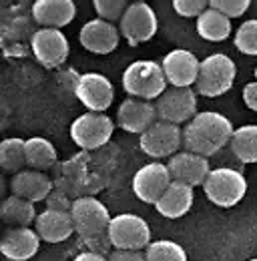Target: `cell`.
<instances>
[{"label":"cell","instance_id":"2","mask_svg":"<svg viewBox=\"0 0 257 261\" xmlns=\"http://www.w3.org/2000/svg\"><path fill=\"white\" fill-rule=\"evenodd\" d=\"M123 89L128 97L157 100L167 91V76L157 61H135L123 72Z\"/></svg>","mask_w":257,"mask_h":261},{"label":"cell","instance_id":"34","mask_svg":"<svg viewBox=\"0 0 257 261\" xmlns=\"http://www.w3.org/2000/svg\"><path fill=\"white\" fill-rule=\"evenodd\" d=\"M241 97H243L245 107L257 113V81H253V83H247V85L243 87Z\"/></svg>","mask_w":257,"mask_h":261},{"label":"cell","instance_id":"19","mask_svg":"<svg viewBox=\"0 0 257 261\" xmlns=\"http://www.w3.org/2000/svg\"><path fill=\"white\" fill-rule=\"evenodd\" d=\"M10 191L12 195L27 199L31 203H38L48 199L53 193V181L44 171H34V169H24L10 179Z\"/></svg>","mask_w":257,"mask_h":261},{"label":"cell","instance_id":"3","mask_svg":"<svg viewBox=\"0 0 257 261\" xmlns=\"http://www.w3.org/2000/svg\"><path fill=\"white\" fill-rule=\"evenodd\" d=\"M235 74H237V68L233 59L227 57L225 53H213L201 61L195 93L209 98L221 97L231 91L235 83Z\"/></svg>","mask_w":257,"mask_h":261},{"label":"cell","instance_id":"16","mask_svg":"<svg viewBox=\"0 0 257 261\" xmlns=\"http://www.w3.org/2000/svg\"><path fill=\"white\" fill-rule=\"evenodd\" d=\"M121 40V31L113 22L102 18L87 20L79 33V42L85 50L93 55H111Z\"/></svg>","mask_w":257,"mask_h":261},{"label":"cell","instance_id":"36","mask_svg":"<svg viewBox=\"0 0 257 261\" xmlns=\"http://www.w3.org/2000/svg\"><path fill=\"white\" fill-rule=\"evenodd\" d=\"M72 261H109L107 255H100V253H95V251H83L79 253Z\"/></svg>","mask_w":257,"mask_h":261},{"label":"cell","instance_id":"5","mask_svg":"<svg viewBox=\"0 0 257 261\" xmlns=\"http://www.w3.org/2000/svg\"><path fill=\"white\" fill-rule=\"evenodd\" d=\"M70 217L74 223V233L83 243H89L96 237L107 235L111 225V213L96 197H79L72 201Z\"/></svg>","mask_w":257,"mask_h":261},{"label":"cell","instance_id":"25","mask_svg":"<svg viewBox=\"0 0 257 261\" xmlns=\"http://www.w3.org/2000/svg\"><path fill=\"white\" fill-rule=\"evenodd\" d=\"M27 167L34 171H46L57 163V149L44 137H31L24 141Z\"/></svg>","mask_w":257,"mask_h":261},{"label":"cell","instance_id":"20","mask_svg":"<svg viewBox=\"0 0 257 261\" xmlns=\"http://www.w3.org/2000/svg\"><path fill=\"white\" fill-rule=\"evenodd\" d=\"M76 16V4L72 0H36L32 4V18L42 29H57L70 24Z\"/></svg>","mask_w":257,"mask_h":261},{"label":"cell","instance_id":"28","mask_svg":"<svg viewBox=\"0 0 257 261\" xmlns=\"http://www.w3.org/2000/svg\"><path fill=\"white\" fill-rule=\"evenodd\" d=\"M147 261H187L185 249L171 239L151 241V245L145 249Z\"/></svg>","mask_w":257,"mask_h":261},{"label":"cell","instance_id":"12","mask_svg":"<svg viewBox=\"0 0 257 261\" xmlns=\"http://www.w3.org/2000/svg\"><path fill=\"white\" fill-rule=\"evenodd\" d=\"M171 183H173V177L169 173L167 163L153 161V163L143 165L135 173V177H133V193L143 203L157 205Z\"/></svg>","mask_w":257,"mask_h":261},{"label":"cell","instance_id":"4","mask_svg":"<svg viewBox=\"0 0 257 261\" xmlns=\"http://www.w3.org/2000/svg\"><path fill=\"white\" fill-rule=\"evenodd\" d=\"M203 193L213 205L229 209L243 201V197L247 193V179L241 171L219 167V169H213L205 179Z\"/></svg>","mask_w":257,"mask_h":261},{"label":"cell","instance_id":"10","mask_svg":"<svg viewBox=\"0 0 257 261\" xmlns=\"http://www.w3.org/2000/svg\"><path fill=\"white\" fill-rule=\"evenodd\" d=\"M157 117L159 121L181 125L189 123L197 115V93L193 89H167L157 100H155Z\"/></svg>","mask_w":257,"mask_h":261},{"label":"cell","instance_id":"18","mask_svg":"<svg viewBox=\"0 0 257 261\" xmlns=\"http://www.w3.org/2000/svg\"><path fill=\"white\" fill-rule=\"evenodd\" d=\"M40 241L36 229L10 227L0 241V251L10 261H29L38 253Z\"/></svg>","mask_w":257,"mask_h":261},{"label":"cell","instance_id":"23","mask_svg":"<svg viewBox=\"0 0 257 261\" xmlns=\"http://www.w3.org/2000/svg\"><path fill=\"white\" fill-rule=\"evenodd\" d=\"M0 215H2V221L10 227H31L32 223H36V217H38L34 203L16 195L4 199L0 207Z\"/></svg>","mask_w":257,"mask_h":261},{"label":"cell","instance_id":"37","mask_svg":"<svg viewBox=\"0 0 257 261\" xmlns=\"http://www.w3.org/2000/svg\"><path fill=\"white\" fill-rule=\"evenodd\" d=\"M253 74H255V81H257V66H255V70H253Z\"/></svg>","mask_w":257,"mask_h":261},{"label":"cell","instance_id":"35","mask_svg":"<svg viewBox=\"0 0 257 261\" xmlns=\"http://www.w3.org/2000/svg\"><path fill=\"white\" fill-rule=\"evenodd\" d=\"M72 201H68L61 193H50V197L46 199V209H59V211H70Z\"/></svg>","mask_w":257,"mask_h":261},{"label":"cell","instance_id":"21","mask_svg":"<svg viewBox=\"0 0 257 261\" xmlns=\"http://www.w3.org/2000/svg\"><path fill=\"white\" fill-rule=\"evenodd\" d=\"M34 229L38 237L46 243H61L66 241L74 233V223L70 217V211H59V209H44L38 213Z\"/></svg>","mask_w":257,"mask_h":261},{"label":"cell","instance_id":"22","mask_svg":"<svg viewBox=\"0 0 257 261\" xmlns=\"http://www.w3.org/2000/svg\"><path fill=\"white\" fill-rule=\"evenodd\" d=\"M193 199H195L193 187L173 181L169 189L165 191V195L159 199V203L155 205V209L165 219H181L183 215L191 211Z\"/></svg>","mask_w":257,"mask_h":261},{"label":"cell","instance_id":"9","mask_svg":"<svg viewBox=\"0 0 257 261\" xmlns=\"http://www.w3.org/2000/svg\"><path fill=\"white\" fill-rule=\"evenodd\" d=\"M183 145V130L179 125H171L165 121H157L153 127L139 137V147L151 159H171L179 153Z\"/></svg>","mask_w":257,"mask_h":261},{"label":"cell","instance_id":"13","mask_svg":"<svg viewBox=\"0 0 257 261\" xmlns=\"http://www.w3.org/2000/svg\"><path fill=\"white\" fill-rule=\"evenodd\" d=\"M31 48L34 59L44 68H57L68 59L70 44L63 31L57 29H38L32 34Z\"/></svg>","mask_w":257,"mask_h":261},{"label":"cell","instance_id":"33","mask_svg":"<svg viewBox=\"0 0 257 261\" xmlns=\"http://www.w3.org/2000/svg\"><path fill=\"white\" fill-rule=\"evenodd\" d=\"M109 261H147L145 251H121L115 249L109 253Z\"/></svg>","mask_w":257,"mask_h":261},{"label":"cell","instance_id":"38","mask_svg":"<svg viewBox=\"0 0 257 261\" xmlns=\"http://www.w3.org/2000/svg\"><path fill=\"white\" fill-rule=\"evenodd\" d=\"M247 261H257V257H253V259H247Z\"/></svg>","mask_w":257,"mask_h":261},{"label":"cell","instance_id":"15","mask_svg":"<svg viewBox=\"0 0 257 261\" xmlns=\"http://www.w3.org/2000/svg\"><path fill=\"white\" fill-rule=\"evenodd\" d=\"M157 121H159L157 109H155V102L151 100L127 97L117 111V125L125 133H133V135H143Z\"/></svg>","mask_w":257,"mask_h":261},{"label":"cell","instance_id":"26","mask_svg":"<svg viewBox=\"0 0 257 261\" xmlns=\"http://www.w3.org/2000/svg\"><path fill=\"white\" fill-rule=\"evenodd\" d=\"M231 151L241 163H257V125H241L231 137Z\"/></svg>","mask_w":257,"mask_h":261},{"label":"cell","instance_id":"8","mask_svg":"<svg viewBox=\"0 0 257 261\" xmlns=\"http://www.w3.org/2000/svg\"><path fill=\"white\" fill-rule=\"evenodd\" d=\"M157 29H159V20H157L155 10L151 8V4L143 0L131 2L119 22L121 36L127 38L131 46H139L151 40L157 34Z\"/></svg>","mask_w":257,"mask_h":261},{"label":"cell","instance_id":"11","mask_svg":"<svg viewBox=\"0 0 257 261\" xmlns=\"http://www.w3.org/2000/svg\"><path fill=\"white\" fill-rule=\"evenodd\" d=\"M74 97L87 111L105 113L115 100V87L100 72H85L74 81Z\"/></svg>","mask_w":257,"mask_h":261},{"label":"cell","instance_id":"24","mask_svg":"<svg viewBox=\"0 0 257 261\" xmlns=\"http://www.w3.org/2000/svg\"><path fill=\"white\" fill-rule=\"evenodd\" d=\"M197 34L203 40L209 42H223L225 38L231 34V18H227L225 14H221L215 8H207L195 22Z\"/></svg>","mask_w":257,"mask_h":261},{"label":"cell","instance_id":"6","mask_svg":"<svg viewBox=\"0 0 257 261\" xmlns=\"http://www.w3.org/2000/svg\"><path fill=\"white\" fill-rule=\"evenodd\" d=\"M109 241L113 249L121 251H143L151 245V227L149 223L135 213H119L111 219Z\"/></svg>","mask_w":257,"mask_h":261},{"label":"cell","instance_id":"30","mask_svg":"<svg viewBox=\"0 0 257 261\" xmlns=\"http://www.w3.org/2000/svg\"><path fill=\"white\" fill-rule=\"evenodd\" d=\"M93 6H95L98 18H102L107 22H115V20L121 22L125 10L128 8V2L125 0H95Z\"/></svg>","mask_w":257,"mask_h":261},{"label":"cell","instance_id":"7","mask_svg":"<svg viewBox=\"0 0 257 261\" xmlns=\"http://www.w3.org/2000/svg\"><path fill=\"white\" fill-rule=\"evenodd\" d=\"M115 123L105 113H83L70 125V139L83 151H93L107 145L113 137Z\"/></svg>","mask_w":257,"mask_h":261},{"label":"cell","instance_id":"29","mask_svg":"<svg viewBox=\"0 0 257 261\" xmlns=\"http://www.w3.org/2000/svg\"><path fill=\"white\" fill-rule=\"evenodd\" d=\"M233 44L241 55L257 57V18L241 22V27L235 31Z\"/></svg>","mask_w":257,"mask_h":261},{"label":"cell","instance_id":"32","mask_svg":"<svg viewBox=\"0 0 257 261\" xmlns=\"http://www.w3.org/2000/svg\"><path fill=\"white\" fill-rule=\"evenodd\" d=\"M173 8L179 16L199 18L209 8V2L207 0H173Z\"/></svg>","mask_w":257,"mask_h":261},{"label":"cell","instance_id":"1","mask_svg":"<svg viewBox=\"0 0 257 261\" xmlns=\"http://www.w3.org/2000/svg\"><path fill=\"white\" fill-rule=\"evenodd\" d=\"M231 121L215 111H203L197 113L183 129V147L185 151H191L201 157H211L219 153L227 143H231L233 137Z\"/></svg>","mask_w":257,"mask_h":261},{"label":"cell","instance_id":"17","mask_svg":"<svg viewBox=\"0 0 257 261\" xmlns=\"http://www.w3.org/2000/svg\"><path fill=\"white\" fill-rule=\"evenodd\" d=\"M169 173L173 177V181L177 183H185L189 187H203L205 179L209 177V173L213 171L209 167V159L195 155L191 151H179L177 155H173L169 161Z\"/></svg>","mask_w":257,"mask_h":261},{"label":"cell","instance_id":"14","mask_svg":"<svg viewBox=\"0 0 257 261\" xmlns=\"http://www.w3.org/2000/svg\"><path fill=\"white\" fill-rule=\"evenodd\" d=\"M167 83L175 89H193L199 79L201 61L187 48H175L167 53L161 61Z\"/></svg>","mask_w":257,"mask_h":261},{"label":"cell","instance_id":"27","mask_svg":"<svg viewBox=\"0 0 257 261\" xmlns=\"http://www.w3.org/2000/svg\"><path fill=\"white\" fill-rule=\"evenodd\" d=\"M24 141L27 139H18V137H10L4 139L0 143V165L4 171L10 173H20L24 171L22 167L27 165V151H24Z\"/></svg>","mask_w":257,"mask_h":261},{"label":"cell","instance_id":"31","mask_svg":"<svg viewBox=\"0 0 257 261\" xmlns=\"http://www.w3.org/2000/svg\"><path fill=\"white\" fill-rule=\"evenodd\" d=\"M249 4H251L249 0H211L209 2L211 8L219 10L227 18H237V16L245 14L247 8H249Z\"/></svg>","mask_w":257,"mask_h":261}]
</instances>
